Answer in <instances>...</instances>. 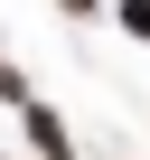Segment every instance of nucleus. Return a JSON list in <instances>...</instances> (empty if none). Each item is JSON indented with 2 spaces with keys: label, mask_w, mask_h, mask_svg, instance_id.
<instances>
[{
  "label": "nucleus",
  "mask_w": 150,
  "mask_h": 160,
  "mask_svg": "<svg viewBox=\"0 0 150 160\" xmlns=\"http://www.w3.org/2000/svg\"><path fill=\"white\" fill-rule=\"evenodd\" d=\"M19 122H28V141H38L47 160H66V132H56V113H47V104H19Z\"/></svg>",
  "instance_id": "1"
},
{
  "label": "nucleus",
  "mask_w": 150,
  "mask_h": 160,
  "mask_svg": "<svg viewBox=\"0 0 150 160\" xmlns=\"http://www.w3.org/2000/svg\"><path fill=\"white\" fill-rule=\"evenodd\" d=\"M56 10H75V19H85V10H94V0H56Z\"/></svg>",
  "instance_id": "4"
},
{
  "label": "nucleus",
  "mask_w": 150,
  "mask_h": 160,
  "mask_svg": "<svg viewBox=\"0 0 150 160\" xmlns=\"http://www.w3.org/2000/svg\"><path fill=\"white\" fill-rule=\"evenodd\" d=\"M122 28H131V38H150V0H122Z\"/></svg>",
  "instance_id": "2"
},
{
  "label": "nucleus",
  "mask_w": 150,
  "mask_h": 160,
  "mask_svg": "<svg viewBox=\"0 0 150 160\" xmlns=\"http://www.w3.org/2000/svg\"><path fill=\"white\" fill-rule=\"evenodd\" d=\"M0 94H10V104H28V75H19V66H0Z\"/></svg>",
  "instance_id": "3"
}]
</instances>
